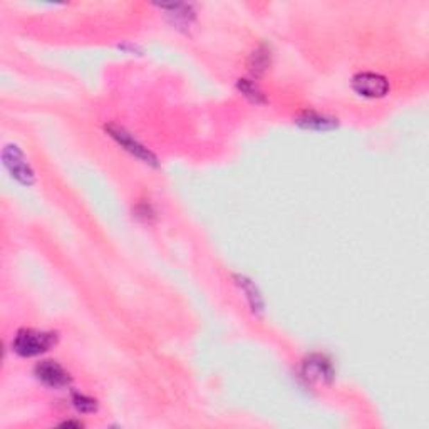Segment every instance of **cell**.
I'll list each match as a JSON object with an SVG mask.
<instances>
[{
  "mask_svg": "<svg viewBox=\"0 0 429 429\" xmlns=\"http://www.w3.org/2000/svg\"><path fill=\"white\" fill-rule=\"evenodd\" d=\"M160 9L168 12L170 17L173 19L174 26H190L192 19L194 17L192 6H188V3H170V6H160Z\"/></svg>",
  "mask_w": 429,
  "mask_h": 429,
  "instance_id": "cell-8",
  "label": "cell"
},
{
  "mask_svg": "<svg viewBox=\"0 0 429 429\" xmlns=\"http://www.w3.org/2000/svg\"><path fill=\"white\" fill-rule=\"evenodd\" d=\"M62 426H66V428H69V426L82 428V423H74V421H66V423H62Z\"/></svg>",
  "mask_w": 429,
  "mask_h": 429,
  "instance_id": "cell-13",
  "label": "cell"
},
{
  "mask_svg": "<svg viewBox=\"0 0 429 429\" xmlns=\"http://www.w3.org/2000/svg\"><path fill=\"white\" fill-rule=\"evenodd\" d=\"M55 344V334L37 331V329H22L15 334L12 349L21 357H35L49 351Z\"/></svg>",
  "mask_w": 429,
  "mask_h": 429,
  "instance_id": "cell-1",
  "label": "cell"
},
{
  "mask_svg": "<svg viewBox=\"0 0 429 429\" xmlns=\"http://www.w3.org/2000/svg\"><path fill=\"white\" fill-rule=\"evenodd\" d=\"M238 285H240V287H244L245 293H248L247 297H248L250 305H252L253 311H262L264 304H262V297H260V293H258L255 285H253L250 280L245 279V277H238Z\"/></svg>",
  "mask_w": 429,
  "mask_h": 429,
  "instance_id": "cell-9",
  "label": "cell"
},
{
  "mask_svg": "<svg viewBox=\"0 0 429 429\" xmlns=\"http://www.w3.org/2000/svg\"><path fill=\"white\" fill-rule=\"evenodd\" d=\"M297 125H299L300 128L312 131H331L337 128V119L316 113V111H305V113L297 119Z\"/></svg>",
  "mask_w": 429,
  "mask_h": 429,
  "instance_id": "cell-7",
  "label": "cell"
},
{
  "mask_svg": "<svg viewBox=\"0 0 429 429\" xmlns=\"http://www.w3.org/2000/svg\"><path fill=\"white\" fill-rule=\"evenodd\" d=\"M106 131L109 133V136L113 138L119 146H121L122 149L128 151V153L133 154L134 158H138V160L146 163V165H149V166H158L156 156H154V154L151 153L145 145H141V143L138 141L133 134L128 133L125 128L109 125V126H106Z\"/></svg>",
  "mask_w": 429,
  "mask_h": 429,
  "instance_id": "cell-2",
  "label": "cell"
},
{
  "mask_svg": "<svg viewBox=\"0 0 429 429\" xmlns=\"http://www.w3.org/2000/svg\"><path fill=\"white\" fill-rule=\"evenodd\" d=\"M352 89L363 98L379 99L387 96L389 81L376 73H359L352 77Z\"/></svg>",
  "mask_w": 429,
  "mask_h": 429,
  "instance_id": "cell-4",
  "label": "cell"
},
{
  "mask_svg": "<svg viewBox=\"0 0 429 429\" xmlns=\"http://www.w3.org/2000/svg\"><path fill=\"white\" fill-rule=\"evenodd\" d=\"M270 64V53L267 47H260L252 55V71L255 74L264 73Z\"/></svg>",
  "mask_w": 429,
  "mask_h": 429,
  "instance_id": "cell-10",
  "label": "cell"
},
{
  "mask_svg": "<svg viewBox=\"0 0 429 429\" xmlns=\"http://www.w3.org/2000/svg\"><path fill=\"white\" fill-rule=\"evenodd\" d=\"M73 403L77 411L81 412H93L96 411V401L91 399L84 394H79V392H74L73 394Z\"/></svg>",
  "mask_w": 429,
  "mask_h": 429,
  "instance_id": "cell-12",
  "label": "cell"
},
{
  "mask_svg": "<svg viewBox=\"0 0 429 429\" xmlns=\"http://www.w3.org/2000/svg\"><path fill=\"white\" fill-rule=\"evenodd\" d=\"M238 89L241 91V94H245V96H247L250 101H253V102H264V94L260 93V91H258V87L253 84L252 81H248V79H240V81H238Z\"/></svg>",
  "mask_w": 429,
  "mask_h": 429,
  "instance_id": "cell-11",
  "label": "cell"
},
{
  "mask_svg": "<svg viewBox=\"0 0 429 429\" xmlns=\"http://www.w3.org/2000/svg\"><path fill=\"white\" fill-rule=\"evenodd\" d=\"M2 160L6 168L9 170V173L12 174V178H15L19 183L22 185H33L34 183V172L30 168V165L27 163L26 156H24L22 149L15 145H9L3 148L2 153Z\"/></svg>",
  "mask_w": 429,
  "mask_h": 429,
  "instance_id": "cell-3",
  "label": "cell"
},
{
  "mask_svg": "<svg viewBox=\"0 0 429 429\" xmlns=\"http://www.w3.org/2000/svg\"><path fill=\"white\" fill-rule=\"evenodd\" d=\"M304 376L309 381H331L334 376L332 364L324 356H311L304 363Z\"/></svg>",
  "mask_w": 429,
  "mask_h": 429,
  "instance_id": "cell-6",
  "label": "cell"
},
{
  "mask_svg": "<svg viewBox=\"0 0 429 429\" xmlns=\"http://www.w3.org/2000/svg\"><path fill=\"white\" fill-rule=\"evenodd\" d=\"M35 377L47 387L53 389H62L69 386L71 377L69 372L62 367L61 364L55 360H42L35 365Z\"/></svg>",
  "mask_w": 429,
  "mask_h": 429,
  "instance_id": "cell-5",
  "label": "cell"
}]
</instances>
